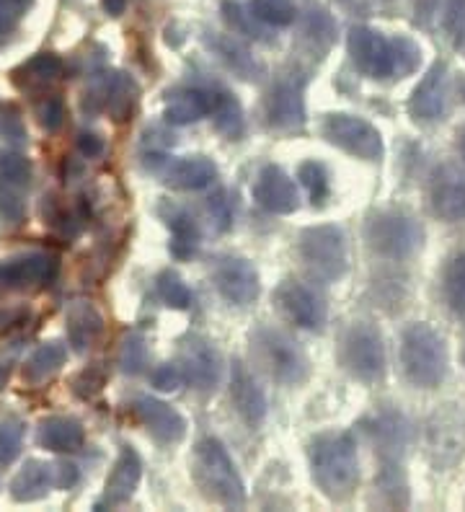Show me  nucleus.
<instances>
[{"mask_svg": "<svg viewBox=\"0 0 465 512\" xmlns=\"http://www.w3.org/2000/svg\"><path fill=\"white\" fill-rule=\"evenodd\" d=\"M310 479L331 502H347L360 484V450L347 430H326L308 443Z\"/></svg>", "mask_w": 465, "mask_h": 512, "instance_id": "obj_1", "label": "nucleus"}, {"mask_svg": "<svg viewBox=\"0 0 465 512\" xmlns=\"http://www.w3.org/2000/svg\"><path fill=\"white\" fill-rule=\"evenodd\" d=\"M192 479L199 492L215 505L228 510H241L246 505V484L220 440L205 438L194 445Z\"/></svg>", "mask_w": 465, "mask_h": 512, "instance_id": "obj_2", "label": "nucleus"}, {"mask_svg": "<svg viewBox=\"0 0 465 512\" xmlns=\"http://www.w3.org/2000/svg\"><path fill=\"white\" fill-rule=\"evenodd\" d=\"M447 344L427 321H414L401 331V368L406 381L432 391L447 375Z\"/></svg>", "mask_w": 465, "mask_h": 512, "instance_id": "obj_3", "label": "nucleus"}, {"mask_svg": "<svg viewBox=\"0 0 465 512\" xmlns=\"http://www.w3.org/2000/svg\"><path fill=\"white\" fill-rule=\"evenodd\" d=\"M251 350L256 363L282 386H303L310 378V360L300 342L282 329L261 324L251 331Z\"/></svg>", "mask_w": 465, "mask_h": 512, "instance_id": "obj_4", "label": "nucleus"}, {"mask_svg": "<svg viewBox=\"0 0 465 512\" xmlns=\"http://www.w3.org/2000/svg\"><path fill=\"white\" fill-rule=\"evenodd\" d=\"M339 360L352 378L362 383H380L385 378V342L378 326L354 321L339 344Z\"/></svg>", "mask_w": 465, "mask_h": 512, "instance_id": "obj_5", "label": "nucleus"}, {"mask_svg": "<svg viewBox=\"0 0 465 512\" xmlns=\"http://www.w3.org/2000/svg\"><path fill=\"white\" fill-rule=\"evenodd\" d=\"M300 262L316 277L336 282L347 275L349 249L347 236L336 225H313L298 236Z\"/></svg>", "mask_w": 465, "mask_h": 512, "instance_id": "obj_6", "label": "nucleus"}, {"mask_svg": "<svg viewBox=\"0 0 465 512\" xmlns=\"http://www.w3.org/2000/svg\"><path fill=\"white\" fill-rule=\"evenodd\" d=\"M365 241L372 254L385 256V259H409L411 254L422 249L424 231L414 218L403 213H385L370 215L365 225Z\"/></svg>", "mask_w": 465, "mask_h": 512, "instance_id": "obj_7", "label": "nucleus"}, {"mask_svg": "<svg viewBox=\"0 0 465 512\" xmlns=\"http://www.w3.org/2000/svg\"><path fill=\"white\" fill-rule=\"evenodd\" d=\"M427 456L437 471L455 469L465 456V412L445 404L427 422Z\"/></svg>", "mask_w": 465, "mask_h": 512, "instance_id": "obj_8", "label": "nucleus"}, {"mask_svg": "<svg viewBox=\"0 0 465 512\" xmlns=\"http://www.w3.org/2000/svg\"><path fill=\"white\" fill-rule=\"evenodd\" d=\"M321 135L326 138V143L336 145L360 161H380L385 153L383 135L378 127L367 119L354 117V114H326L321 122Z\"/></svg>", "mask_w": 465, "mask_h": 512, "instance_id": "obj_9", "label": "nucleus"}, {"mask_svg": "<svg viewBox=\"0 0 465 512\" xmlns=\"http://www.w3.org/2000/svg\"><path fill=\"white\" fill-rule=\"evenodd\" d=\"M347 50L352 57L354 68L367 78L385 81L393 78L396 70V52H393V39L372 26H352L347 37Z\"/></svg>", "mask_w": 465, "mask_h": 512, "instance_id": "obj_10", "label": "nucleus"}, {"mask_svg": "<svg viewBox=\"0 0 465 512\" xmlns=\"http://www.w3.org/2000/svg\"><path fill=\"white\" fill-rule=\"evenodd\" d=\"M274 306L290 324L308 331H321L326 326V303L316 290H310L305 282L282 280L274 290Z\"/></svg>", "mask_w": 465, "mask_h": 512, "instance_id": "obj_11", "label": "nucleus"}, {"mask_svg": "<svg viewBox=\"0 0 465 512\" xmlns=\"http://www.w3.org/2000/svg\"><path fill=\"white\" fill-rule=\"evenodd\" d=\"M60 272V259L50 251H21L0 259V288L24 290L50 285Z\"/></svg>", "mask_w": 465, "mask_h": 512, "instance_id": "obj_12", "label": "nucleus"}, {"mask_svg": "<svg viewBox=\"0 0 465 512\" xmlns=\"http://www.w3.org/2000/svg\"><path fill=\"white\" fill-rule=\"evenodd\" d=\"M217 293L228 300L230 306L248 308L254 306L261 295V277L256 267L243 256H223L212 272Z\"/></svg>", "mask_w": 465, "mask_h": 512, "instance_id": "obj_13", "label": "nucleus"}, {"mask_svg": "<svg viewBox=\"0 0 465 512\" xmlns=\"http://www.w3.org/2000/svg\"><path fill=\"white\" fill-rule=\"evenodd\" d=\"M267 125L277 132H298L305 127V99L300 78H279L264 99Z\"/></svg>", "mask_w": 465, "mask_h": 512, "instance_id": "obj_14", "label": "nucleus"}, {"mask_svg": "<svg viewBox=\"0 0 465 512\" xmlns=\"http://www.w3.org/2000/svg\"><path fill=\"white\" fill-rule=\"evenodd\" d=\"M179 363L186 381L202 394H210L220 386L223 363H220V355H217L215 344L210 339L197 337V334L186 337L179 347Z\"/></svg>", "mask_w": 465, "mask_h": 512, "instance_id": "obj_15", "label": "nucleus"}, {"mask_svg": "<svg viewBox=\"0 0 465 512\" xmlns=\"http://www.w3.org/2000/svg\"><path fill=\"white\" fill-rule=\"evenodd\" d=\"M251 194H254L256 205L264 207L272 215H292L300 207L298 187L274 163L261 166L254 184H251Z\"/></svg>", "mask_w": 465, "mask_h": 512, "instance_id": "obj_16", "label": "nucleus"}, {"mask_svg": "<svg viewBox=\"0 0 465 512\" xmlns=\"http://www.w3.org/2000/svg\"><path fill=\"white\" fill-rule=\"evenodd\" d=\"M429 202L434 215L445 223H460L465 220V171L453 163H445L434 171L429 184Z\"/></svg>", "mask_w": 465, "mask_h": 512, "instance_id": "obj_17", "label": "nucleus"}, {"mask_svg": "<svg viewBox=\"0 0 465 512\" xmlns=\"http://www.w3.org/2000/svg\"><path fill=\"white\" fill-rule=\"evenodd\" d=\"M447 94H450V75H447L445 63H434L432 68L424 73L419 86L414 88V94L409 99V114L416 122H437L442 119L447 107Z\"/></svg>", "mask_w": 465, "mask_h": 512, "instance_id": "obj_18", "label": "nucleus"}, {"mask_svg": "<svg viewBox=\"0 0 465 512\" xmlns=\"http://www.w3.org/2000/svg\"><path fill=\"white\" fill-rule=\"evenodd\" d=\"M230 401L248 427H259L267 419V394L241 360H233V368H230Z\"/></svg>", "mask_w": 465, "mask_h": 512, "instance_id": "obj_19", "label": "nucleus"}, {"mask_svg": "<svg viewBox=\"0 0 465 512\" xmlns=\"http://www.w3.org/2000/svg\"><path fill=\"white\" fill-rule=\"evenodd\" d=\"M140 479H143V461L137 456V450L130 448V445H124L122 453L117 456L114 461V469L106 479V487H104V497L96 502V510L101 507H122L135 497L137 487H140Z\"/></svg>", "mask_w": 465, "mask_h": 512, "instance_id": "obj_20", "label": "nucleus"}, {"mask_svg": "<svg viewBox=\"0 0 465 512\" xmlns=\"http://www.w3.org/2000/svg\"><path fill=\"white\" fill-rule=\"evenodd\" d=\"M135 412L145 430L158 443L176 445L186 438V419L166 401L155 399V396H140L135 404Z\"/></svg>", "mask_w": 465, "mask_h": 512, "instance_id": "obj_21", "label": "nucleus"}, {"mask_svg": "<svg viewBox=\"0 0 465 512\" xmlns=\"http://www.w3.org/2000/svg\"><path fill=\"white\" fill-rule=\"evenodd\" d=\"M161 174V182L179 192H199L215 184L217 179V163L207 156H184L163 161L161 169H155Z\"/></svg>", "mask_w": 465, "mask_h": 512, "instance_id": "obj_22", "label": "nucleus"}, {"mask_svg": "<svg viewBox=\"0 0 465 512\" xmlns=\"http://www.w3.org/2000/svg\"><path fill=\"white\" fill-rule=\"evenodd\" d=\"M212 112V88L199 86H176L166 94L163 104V119L168 125L186 127L199 119L210 117Z\"/></svg>", "mask_w": 465, "mask_h": 512, "instance_id": "obj_23", "label": "nucleus"}, {"mask_svg": "<svg viewBox=\"0 0 465 512\" xmlns=\"http://www.w3.org/2000/svg\"><path fill=\"white\" fill-rule=\"evenodd\" d=\"M65 331H68L70 347L83 355L99 342L101 331H104V319L91 300H73L65 311Z\"/></svg>", "mask_w": 465, "mask_h": 512, "instance_id": "obj_24", "label": "nucleus"}, {"mask_svg": "<svg viewBox=\"0 0 465 512\" xmlns=\"http://www.w3.org/2000/svg\"><path fill=\"white\" fill-rule=\"evenodd\" d=\"M11 497L16 502H37L44 500L52 489H57V476H55V463L47 461H31L24 463V469L13 476L11 481Z\"/></svg>", "mask_w": 465, "mask_h": 512, "instance_id": "obj_25", "label": "nucleus"}, {"mask_svg": "<svg viewBox=\"0 0 465 512\" xmlns=\"http://www.w3.org/2000/svg\"><path fill=\"white\" fill-rule=\"evenodd\" d=\"M158 215H161V220L166 223L171 236H174V241H171V254H174L176 259H189V256L197 251L199 238H202L197 220L186 213L184 207H179L171 200H163L161 205H158Z\"/></svg>", "mask_w": 465, "mask_h": 512, "instance_id": "obj_26", "label": "nucleus"}, {"mask_svg": "<svg viewBox=\"0 0 465 512\" xmlns=\"http://www.w3.org/2000/svg\"><path fill=\"white\" fill-rule=\"evenodd\" d=\"M37 443L50 453H75L86 443V430L75 417H47L37 427Z\"/></svg>", "mask_w": 465, "mask_h": 512, "instance_id": "obj_27", "label": "nucleus"}, {"mask_svg": "<svg viewBox=\"0 0 465 512\" xmlns=\"http://www.w3.org/2000/svg\"><path fill=\"white\" fill-rule=\"evenodd\" d=\"M205 44L212 50V55H217L225 63V68L233 70L238 78L243 81H256L261 73H264V65L251 55L248 47H243L238 39L228 37V34H212L205 37Z\"/></svg>", "mask_w": 465, "mask_h": 512, "instance_id": "obj_28", "label": "nucleus"}, {"mask_svg": "<svg viewBox=\"0 0 465 512\" xmlns=\"http://www.w3.org/2000/svg\"><path fill=\"white\" fill-rule=\"evenodd\" d=\"M212 119H215V130L225 135L228 140H238L246 130V119H243L241 101L236 94H230L228 88L215 86L212 88Z\"/></svg>", "mask_w": 465, "mask_h": 512, "instance_id": "obj_29", "label": "nucleus"}, {"mask_svg": "<svg viewBox=\"0 0 465 512\" xmlns=\"http://www.w3.org/2000/svg\"><path fill=\"white\" fill-rule=\"evenodd\" d=\"M137 94H140V88H137L130 75L112 73L104 78V109H109V114L117 122L130 119L132 109L137 104Z\"/></svg>", "mask_w": 465, "mask_h": 512, "instance_id": "obj_30", "label": "nucleus"}, {"mask_svg": "<svg viewBox=\"0 0 465 512\" xmlns=\"http://www.w3.org/2000/svg\"><path fill=\"white\" fill-rule=\"evenodd\" d=\"M68 360V347L60 342H44L34 355L26 360L24 365V381L29 386H42L44 381H50L52 375L65 365Z\"/></svg>", "mask_w": 465, "mask_h": 512, "instance_id": "obj_31", "label": "nucleus"}, {"mask_svg": "<svg viewBox=\"0 0 465 512\" xmlns=\"http://www.w3.org/2000/svg\"><path fill=\"white\" fill-rule=\"evenodd\" d=\"M62 70H65V65H62V60L55 52H39V55H34L31 60H26L13 75H24L26 86L34 88L57 81L62 75Z\"/></svg>", "mask_w": 465, "mask_h": 512, "instance_id": "obj_32", "label": "nucleus"}, {"mask_svg": "<svg viewBox=\"0 0 465 512\" xmlns=\"http://www.w3.org/2000/svg\"><path fill=\"white\" fill-rule=\"evenodd\" d=\"M251 16L256 21L267 26H292L295 19H298V6H295V0H251V6H248Z\"/></svg>", "mask_w": 465, "mask_h": 512, "instance_id": "obj_33", "label": "nucleus"}, {"mask_svg": "<svg viewBox=\"0 0 465 512\" xmlns=\"http://www.w3.org/2000/svg\"><path fill=\"white\" fill-rule=\"evenodd\" d=\"M119 368L124 375H140L148 368V344L140 331H130L124 334L122 347H119Z\"/></svg>", "mask_w": 465, "mask_h": 512, "instance_id": "obj_34", "label": "nucleus"}, {"mask_svg": "<svg viewBox=\"0 0 465 512\" xmlns=\"http://www.w3.org/2000/svg\"><path fill=\"white\" fill-rule=\"evenodd\" d=\"M445 298L455 313H465V251L455 254L445 267L442 277Z\"/></svg>", "mask_w": 465, "mask_h": 512, "instance_id": "obj_35", "label": "nucleus"}, {"mask_svg": "<svg viewBox=\"0 0 465 512\" xmlns=\"http://www.w3.org/2000/svg\"><path fill=\"white\" fill-rule=\"evenodd\" d=\"M298 179H300V184L305 187V192H308V197L313 205L321 207L323 202L329 200V192H331L329 171H326V166H323V163L303 161L298 169Z\"/></svg>", "mask_w": 465, "mask_h": 512, "instance_id": "obj_36", "label": "nucleus"}, {"mask_svg": "<svg viewBox=\"0 0 465 512\" xmlns=\"http://www.w3.org/2000/svg\"><path fill=\"white\" fill-rule=\"evenodd\" d=\"M158 295L174 311H186V308L192 306V290H189V285L181 280V275L174 272V269H163L161 275H158Z\"/></svg>", "mask_w": 465, "mask_h": 512, "instance_id": "obj_37", "label": "nucleus"}, {"mask_svg": "<svg viewBox=\"0 0 465 512\" xmlns=\"http://www.w3.org/2000/svg\"><path fill=\"white\" fill-rule=\"evenodd\" d=\"M24 445V422L16 417L0 419V469H8Z\"/></svg>", "mask_w": 465, "mask_h": 512, "instance_id": "obj_38", "label": "nucleus"}, {"mask_svg": "<svg viewBox=\"0 0 465 512\" xmlns=\"http://www.w3.org/2000/svg\"><path fill=\"white\" fill-rule=\"evenodd\" d=\"M0 179L16 187H24L31 182V161L16 150L0 153Z\"/></svg>", "mask_w": 465, "mask_h": 512, "instance_id": "obj_39", "label": "nucleus"}, {"mask_svg": "<svg viewBox=\"0 0 465 512\" xmlns=\"http://www.w3.org/2000/svg\"><path fill=\"white\" fill-rule=\"evenodd\" d=\"M393 52H396V70L393 78H406L414 73L422 63V47L409 37H396L393 39Z\"/></svg>", "mask_w": 465, "mask_h": 512, "instance_id": "obj_40", "label": "nucleus"}, {"mask_svg": "<svg viewBox=\"0 0 465 512\" xmlns=\"http://www.w3.org/2000/svg\"><path fill=\"white\" fill-rule=\"evenodd\" d=\"M26 215V205L21 200L16 184H8L0 179V223L19 225Z\"/></svg>", "mask_w": 465, "mask_h": 512, "instance_id": "obj_41", "label": "nucleus"}, {"mask_svg": "<svg viewBox=\"0 0 465 512\" xmlns=\"http://www.w3.org/2000/svg\"><path fill=\"white\" fill-rule=\"evenodd\" d=\"M205 213L217 233L230 231V225H233V210H230V202L228 197H225V192H215L212 197H207Z\"/></svg>", "mask_w": 465, "mask_h": 512, "instance_id": "obj_42", "label": "nucleus"}, {"mask_svg": "<svg viewBox=\"0 0 465 512\" xmlns=\"http://www.w3.org/2000/svg\"><path fill=\"white\" fill-rule=\"evenodd\" d=\"M184 370L181 365L174 363H163L150 373V383H153L155 391H161V394H176L181 386H184Z\"/></svg>", "mask_w": 465, "mask_h": 512, "instance_id": "obj_43", "label": "nucleus"}, {"mask_svg": "<svg viewBox=\"0 0 465 512\" xmlns=\"http://www.w3.org/2000/svg\"><path fill=\"white\" fill-rule=\"evenodd\" d=\"M104 383H106V373L104 368H101V363L88 365L86 370H81V373L73 378V391L81 396V399H91V396H96L101 388H104Z\"/></svg>", "mask_w": 465, "mask_h": 512, "instance_id": "obj_44", "label": "nucleus"}, {"mask_svg": "<svg viewBox=\"0 0 465 512\" xmlns=\"http://www.w3.org/2000/svg\"><path fill=\"white\" fill-rule=\"evenodd\" d=\"M37 119H39V125H42L47 132L60 130L62 119H65V104H62V99H57V96H47V99L37 107Z\"/></svg>", "mask_w": 465, "mask_h": 512, "instance_id": "obj_45", "label": "nucleus"}, {"mask_svg": "<svg viewBox=\"0 0 465 512\" xmlns=\"http://www.w3.org/2000/svg\"><path fill=\"white\" fill-rule=\"evenodd\" d=\"M31 8V0H0V32H8L19 24Z\"/></svg>", "mask_w": 465, "mask_h": 512, "instance_id": "obj_46", "label": "nucleus"}, {"mask_svg": "<svg viewBox=\"0 0 465 512\" xmlns=\"http://www.w3.org/2000/svg\"><path fill=\"white\" fill-rule=\"evenodd\" d=\"M0 135H3V138H8V140H13V143H24V140H26V132H24V125H21V117L13 107H8V117H6V114L0 117Z\"/></svg>", "mask_w": 465, "mask_h": 512, "instance_id": "obj_47", "label": "nucleus"}, {"mask_svg": "<svg viewBox=\"0 0 465 512\" xmlns=\"http://www.w3.org/2000/svg\"><path fill=\"white\" fill-rule=\"evenodd\" d=\"M75 145H78V150H81L83 158H101L106 150L104 138H99L96 132H81V135H78V140H75Z\"/></svg>", "mask_w": 465, "mask_h": 512, "instance_id": "obj_48", "label": "nucleus"}, {"mask_svg": "<svg viewBox=\"0 0 465 512\" xmlns=\"http://www.w3.org/2000/svg\"><path fill=\"white\" fill-rule=\"evenodd\" d=\"M26 321H29V308H3V311H0V334H8V331L19 329Z\"/></svg>", "mask_w": 465, "mask_h": 512, "instance_id": "obj_49", "label": "nucleus"}, {"mask_svg": "<svg viewBox=\"0 0 465 512\" xmlns=\"http://www.w3.org/2000/svg\"><path fill=\"white\" fill-rule=\"evenodd\" d=\"M445 26L447 32L453 34L465 32V0H450V3H447Z\"/></svg>", "mask_w": 465, "mask_h": 512, "instance_id": "obj_50", "label": "nucleus"}, {"mask_svg": "<svg viewBox=\"0 0 465 512\" xmlns=\"http://www.w3.org/2000/svg\"><path fill=\"white\" fill-rule=\"evenodd\" d=\"M55 476L57 489H70L78 481V469H75V463H55Z\"/></svg>", "mask_w": 465, "mask_h": 512, "instance_id": "obj_51", "label": "nucleus"}, {"mask_svg": "<svg viewBox=\"0 0 465 512\" xmlns=\"http://www.w3.org/2000/svg\"><path fill=\"white\" fill-rule=\"evenodd\" d=\"M101 6L109 16H122L127 11V0H101Z\"/></svg>", "mask_w": 465, "mask_h": 512, "instance_id": "obj_52", "label": "nucleus"}, {"mask_svg": "<svg viewBox=\"0 0 465 512\" xmlns=\"http://www.w3.org/2000/svg\"><path fill=\"white\" fill-rule=\"evenodd\" d=\"M8 381H11V363H3V360H0V391H3V388L8 386Z\"/></svg>", "mask_w": 465, "mask_h": 512, "instance_id": "obj_53", "label": "nucleus"}, {"mask_svg": "<svg viewBox=\"0 0 465 512\" xmlns=\"http://www.w3.org/2000/svg\"><path fill=\"white\" fill-rule=\"evenodd\" d=\"M463 156H465V135H463Z\"/></svg>", "mask_w": 465, "mask_h": 512, "instance_id": "obj_54", "label": "nucleus"}, {"mask_svg": "<svg viewBox=\"0 0 465 512\" xmlns=\"http://www.w3.org/2000/svg\"><path fill=\"white\" fill-rule=\"evenodd\" d=\"M463 365H465V344H463Z\"/></svg>", "mask_w": 465, "mask_h": 512, "instance_id": "obj_55", "label": "nucleus"}]
</instances>
